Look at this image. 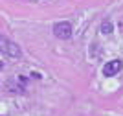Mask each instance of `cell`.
Wrapping results in <instances>:
<instances>
[{
  "label": "cell",
  "mask_w": 123,
  "mask_h": 116,
  "mask_svg": "<svg viewBox=\"0 0 123 116\" xmlns=\"http://www.w3.org/2000/svg\"><path fill=\"white\" fill-rule=\"evenodd\" d=\"M0 52L9 57H20V48L4 35H0Z\"/></svg>",
  "instance_id": "1"
},
{
  "label": "cell",
  "mask_w": 123,
  "mask_h": 116,
  "mask_svg": "<svg viewBox=\"0 0 123 116\" xmlns=\"http://www.w3.org/2000/svg\"><path fill=\"white\" fill-rule=\"evenodd\" d=\"M53 35L57 39H70L72 37V24L70 22H57L53 26Z\"/></svg>",
  "instance_id": "2"
},
{
  "label": "cell",
  "mask_w": 123,
  "mask_h": 116,
  "mask_svg": "<svg viewBox=\"0 0 123 116\" xmlns=\"http://www.w3.org/2000/svg\"><path fill=\"white\" fill-rule=\"evenodd\" d=\"M121 61L119 59H112V61H108L107 65L103 66V74L105 76H116L119 70H121Z\"/></svg>",
  "instance_id": "3"
},
{
  "label": "cell",
  "mask_w": 123,
  "mask_h": 116,
  "mask_svg": "<svg viewBox=\"0 0 123 116\" xmlns=\"http://www.w3.org/2000/svg\"><path fill=\"white\" fill-rule=\"evenodd\" d=\"M101 33H103V35L112 33V24H110V20H105V22L101 24Z\"/></svg>",
  "instance_id": "4"
}]
</instances>
